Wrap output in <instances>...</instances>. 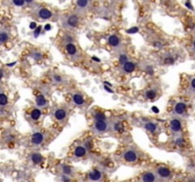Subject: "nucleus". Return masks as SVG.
<instances>
[{
    "mask_svg": "<svg viewBox=\"0 0 195 182\" xmlns=\"http://www.w3.org/2000/svg\"><path fill=\"white\" fill-rule=\"evenodd\" d=\"M79 25V16L77 14H70L63 21V26L67 29H75Z\"/></svg>",
    "mask_w": 195,
    "mask_h": 182,
    "instance_id": "1",
    "label": "nucleus"
},
{
    "mask_svg": "<svg viewBox=\"0 0 195 182\" xmlns=\"http://www.w3.org/2000/svg\"><path fill=\"white\" fill-rule=\"evenodd\" d=\"M156 174H157L158 178H161L164 180H169L172 176L171 171L166 166H160L156 169Z\"/></svg>",
    "mask_w": 195,
    "mask_h": 182,
    "instance_id": "2",
    "label": "nucleus"
},
{
    "mask_svg": "<svg viewBox=\"0 0 195 182\" xmlns=\"http://www.w3.org/2000/svg\"><path fill=\"white\" fill-rule=\"evenodd\" d=\"M123 158H124L125 161L130 162V163L135 162L139 158V153L136 150H134V149H129V150L124 152Z\"/></svg>",
    "mask_w": 195,
    "mask_h": 182,
    "instance_id": "3",
    "label": "nucleus"
},
{
    "mask_svg": "<svg viewBox=\"0 0 195 182\" xmlns=\"http://www.w3.org/2000/svg\"><path fill=\"white\" fill-rule=\"evenodd\" d=\"M109 123L107 120H95L93 124V131L97 134H102L108 131Z\"/></svg>",
    "mask_w": 195,
    "mask_h": 182,
    "instance_id": "4",
    "label": "nucleus"
},
{
    "mask_svg": "<svg viewBox=\"0 0 195 182\" xmlns=\"http://www.w3.org/2000/svg\"><path fill=\"white\" fill-rule=\"evenodd\" d=\"M142 182H158V176L153 172H145L141 175Z\"/></svg>",
    "mask_w": 195,
    "mask_h": 182,
    "instance_id": "5",
    "label": "nucleus"
},
{
    "mask_svg": "<svg viewBox=\"0 0 195 182\" xmlns=\"http://www.w3.org/2000/svg\"><path fill=\"white\" fill-rule=\"evenodd\" d=\"M187 105L184 102H179L175 104L173 112L176 116H184L187 113Z\"/></svg>",
    "mask_w": 195,
    "mask_h": 182,
    "instance_id": "6",
    "label": "nucleus"
},
{
    "mask_svg": "<svg viewBox=\"0 0 195 182\" xmlns=\"http://www.w3.org/2000/svg\"><path fill=\"white\" fill-rule=\"evenodd\" d=\"M102 178H103V173L98 169H93L88 174V179L90 181L97 182V181H101Z\"/></svg>",
    "mask_w": 195,
    "mask_h": 182,
    "instance_id": "7",
    "label": "nucleus"
},
{
    "mask_svg": "<svg viewBox=\"0 0 195 182\" xmlns=\"http://www.w3.org/2000/svg\"><path fill=\"white\" fill-rule=\"evenodd\" d=\"M53 13L45 8V7H41V8H39L38 11H37V16L40 18V19H43V20H48V19H51L53 17Z\"/></svg>",
    "mask_w": 195,
    "mask_h": 182,
    "instance_id": "8",
    "label": "nucleus"
},
{
    "mask_svg": "<svg viewBox=\"0 0 195 182\" xmlns=\"http://www.w3.org/2000/svg\"><path fill=\"white\" fill-rule=\"evenodd\" d=\"M44 140H45V136L43 133L41 132H35L31 135V143L34 144V145H40L44 142Z\"/></svg>",
    "mask_w": 195,
    "mask_h": 182,
    "instance_id": "9",
    "label": "nucleus"
},
{
    "mask_svg": "<svg viewBox=\"0 0 195 182\" xmlns=\"http://www.w3.org/2000/svg\"><path fill=\"white\" fill-rule=\"evenodd\" d=\"M170 130L175 133V134H179L181 131H182V122L179 119H172L170 120Z\"/></svg>",
    "mask_w": 195,
    "mask_h": 182,
    "instance_id": "10",
    "label": "nucleus"
},
{
    "mask_svg": "<svg viewBox=\"0 0 195 182\" xmlns=\"http://www.w3.org/2000/svg\"><path fill=\"white\" fill-rule=\"evenodd\" d=\"M72 103L73 104H75L76 106H79V107H83L86 105V100L84 98L83 95H81L80 93H74L72 95Z\"/></svg>",
    "mask_w": 195,
    "mask_h": 182,
    "instance_id": "11",
    "label": "nucleus"
},
{
    "mask_svg": "<svg viewBox=\"0 0 195 182\" xmlns=\"http://www.w3.org/2000/svg\"><path fill=\"white\" fill-rule=\"evenodd\" d=\"M68 116V112L65 108H57L53 112V117L57 121H63L66 120Z\"/></svg>",
    "mask_w": 195,
    "mask_h": 182,
    "instance_id": "12",
    "label": "nucleus"
},
{
    "mask_svg": "<svg viewBox=\"0 0 195 182\" xmlns=\"http://www.w3.org/2000/svg\"><path fill=\"white\" fill-rule=\"evenodd\" d=\"M108 43L110 47L116 49V48H119L120 45H121V40L119 38V36H117L115 34H111L108 37Z\"/></svg>",
    "mask_w": 195,
    "mask_h": 182,
    "instance_id": "13",
    "label": "nucleus"
},
{
    "mask_svg": "<svg viewBox=\"0 0 195 182\" xmlns=\"http://www.w3.org/2000/svg\"><path fill=\"white\" fill-rule=\"evenodd\" d=\"M121 69H122L123 73L130 74V73H132L136 69V65H135V63H133L131 61H128L126 64L122 65Z\"/></svg>",
    "mask_w": 195,
    "mask_h": 182,
    "instance_id": "14",
    "label": "nucleus"
},
{
    "mask_svg": "<svg viewBox=\"0 0 195 182\" xmlns=\"http://www.w3.org/2000/svg\"><path fill=\"white\" fill-rule=\"evenodd\" d=\"M88 153V149L84 146V145H79L77 146L75 149H74V157L75 158H83L87 155Z\"/></svg>",
    "mask_w": 195,
    "mask_h": 182,
    "instance_id": "15",
    "label": "nucleus"
},
{
    "mask_svg": "<svg viewBox=\"0 0 195 182\" xmlns=\"http://www.w3.org/2000/svg\"><path fill=\"white\" fill-rule=\"evenodd\" d=\"M35 104L38 107H40V108H44L48 105V101L46 99V97L42 94L40 95H38L35 99Z\"/></svg>",
    "mask_w": 195,
    "mask_h": 182,
    "instance_id": "16",
    "label": "nucleus"
},
{
    "mask_svg": "<svg viewBox=\"0 0 195 182\" xmlns=\"http://www.w3.org/2000/svg\"><path fill=\"white\" fill-rule=\"evenodd\" d=\"M66 51L70 57H75L77 55V48L73 43L66 45Z\"/></svg>",
    "mask_w": 195,
    "mask_h": 182,
    "instance_id": "17",
    "label": "nucleus"
},
{
    "mask_svg": "<svg viewBox=\"0 0 195 182\" xmlns=\"http://www.w3.org/2000/svg\"><path fill=\"white\" fill-rule=\"evenodd\" d=\"M144 128H145L148 132H149V133H151V134L155 133L156 131H157V129H158L157 124L154 123V122H152V121L146 122L145 125H144Z\"/></svg>",
    "mask_w": 195,
    "mask_h": 182,
    "instance_id": "18",
    "label": "nucleus"
},
{
    "mask_svg": "<svg viewBox=\"0 0 195 182\" xmlns=\"http://www.w3.org/2000/svg\"><path fill=\"white\" fill-rule=\"evenodd\" d=\"M43 157L39 154V153H33V154H31V162L33 163V164H35V165H38V164H40L42 161H43Z\"/></svg>",
    "mask_w": 195,
    "mask_h": 182,
    "instance_id": "19",
    "label": "nucleus"
},
{
    "mask_svg": "<svg viewBox=\"0 0 195 182\" xmlns=\"http://www.w3.org/2000/svg\"><path fill=\"white\" fill-rule=\"evenodd\" d=\"M156 97H157V91L155 89L151 88V89H148L145 92V98L147 100H154Z\"/></svg>",
    "mask_w": 195,
    "mask_h": 182,
    "instance_id": "20",
    "label": "nucleus"
},
{
    "mask_svg": "<svg viewBox=\"0 0 195 182\" xmlns=\"http://www.w3.org/2000/svg\"><path fill=\"white\" fill-rule=\"evenodd\" d=\"M61 173H62V174L71 176L73 174V170H72L71 166L67 165V164H63V165H61Z\"/></svg>",
    "mask_w": 195,
    "mask_h": 182,
    "instance_id": "21",
    "label": "nucleus"
},
{
    "mask_svg": "<svg viewBox=\"0 0 195 182\" xmlns=\"http://www.w3.org/2000/svg\"><path fill=\"white\" fill-rule=\"evenodd\" d=\"M90 4H91V2L88 1V0H78V1H76V6H77L78 9H80V10L88 9Z\"/></svg>",
    "mask_w": 195,
    "mask_h": 182,
    "instance_id": "22",
    "label": "nucleus"
},
{
    "mask_svg": "<svg viewBox=\"0 0 195 182\" xmlns=\"http://www.w3.org/2000/svg\"><path fill=\"white\" fill-rule=\"evenodd\" d=\"M41 115H42V112H41L40 109H38V108H34V109L31 112V120H38L39 119H40Z\"/></svg>",
    "mask_w": 195,
    "mask_h": 182,
    "instance_id": "23",
    "label": "nucleus"
},
{
    "mask_svg": "<svg viewBox=\"0 0 195 182\" xmlns=\"http://www.w3.org/2000/svg\"><path fill=\"white\" fill-rule=\"evenodd\" d=\"M163 63L165 65H173L175 63V58L171 54H168L163 58Z\"/></svg>",
    "mask_w": 195,
    "mask_h": 182,
    "instance_id": "24",
    "label": "nucleus"
},
{
    "mask_svg": "<svg viewBox=\"0 0 195 182\" xmlns=\"http://www.w3.org/2000/svg\"><path fill=\"white\" fill-rule=\"evenodd\" d=\"M93 117H94V120H107V117H106L105 113L100 112V111L95 112L94 115H93Z\"/></svg>",
    "mask_w": 195,
    "mask_h": 182,
    "instance_id": "25",
    "label": "nucleus"
},
{
    "mask_svg": "<svg viewBox=\"0 0 195 182\" xmlns=\"http://www.w3.org/2000/svg\"><path fill=\"white\" fill-rule=\"evenodd\" d=\"M118 61H119V63H120L121 66H122V65L126 64V63L129 61V57H128V55H127L126 53H121V54L119 55V57H118Z\"/></svg>",
    "mask_w": 195,
    "mask_h": 182,
    "instance_id": "26",
    "label": "nucleus"
},
{
    "mask_svg": "<svg viewBox=\"0 0 195 182\" xmlns=\"http://www.w3.org/2000/svg\"><path fill=\"white\" fill-rule=\"evenodd\" d=\"M113 129H114V131H116V132H119V133H121V132H123V125H122V123L120 122V121H115L114 122V125H113Z\"/></svg>",
    "mask_w": 195,
    "mask_h": 182,
    "instance_id": "27",
    "label": "nucleus"
},
{
    "mask_svg": "<svg viewBox=\"0 0 195 182\" xmlns=\"http://www.w3.org/2000/svg\"><path fill=\"white\" fill-rule=\"evenodd\" d=\"M31 57H32L33 60H35V61H40V60H42L43 55H42L41 52H39V51H34V52L31 53Z\"/></svg>",
    "mask_w": 195,
    "mask_h": 182,
    "instance_id": "28",
    "label": "nucleus"
},
{
    "mask_svg": "<svg viewBox=\"0 0 195 182\" xmlns=\"http://www.w3.org/2000/svg\"><path fill=\"white\" fill-rule=\"evenodd\" d=\"M53 80L55 83H63V76H61L60 74H53Z\"/></svg>",
    "mask_w": 195,
    "mask_h": 182,
    "instance_id": "29",
    "label": "nucleus"
},
{
    "mask_svg": "<svg viewBox=\"0 0 195 182\" xmlns=\"http://www.w3.org/2000/svg\"><path fill=\"white\" fill-rule=\"evenodd\" d=\"M175 144L179 147H184L186 142H185V140L182 138V136H178V138L175 140Z\"/></svg>",
    "mask_w": 195,
    "mask_h": 182,
    "instance_id": "30",
    "label": "nucleus"
},
{
    "mask_svg": "<svg viewBox=\"0 0 195 182\" xmlns=\"http://www.w3.org/2000/svg\"><path fill=\"white\" fill-rule=\"evenodd\" d=\"M188 91H189L190 93H195V77L190 80Z\"/></svg>",
    "mask_w": 195,
    "mask_h": 182,
    "instance_id": "31",
    "label": "nucleus"
},
{
    "mask_svg": "<svg viewBox=\"0 0 195 182\" xmlns=\"http://www.w3.org/2000/svg\"><path fill=\"white\" fill-rule=\"evenodd\" d=\"M8 104V98L5 94H0V105H6Z\"/></svg>",
    "mask_w": 195,
    "mask_h": 182,
    "instance_id": "32",
    "label": "nucleus"
},
{
    "mask_svg": "<svg viewBox=\"0 0 195 182\" xmlns=\"http://www.w3.org/2000/svg\"><path fill=\"white\" fill-rule=\"evenodd\" d=\"M8 39H9V34H8L6 31L0 32V42H1V43H4V42H6Z\"/></svg>",
    "mask_w": 195,
    "mask_h": 182,
    "instance_id": "33",
    "label": "nucleus"
},
{
    "mask_svg": "<svg viewBox=\"0 0 195 182\" xmlns=\"http://www.w3.org/2000/svg\"><path fill=\"white\" fill-rule=\"evenodd\" d=\"M41 30H42V26H38L34 30H33V36L34 38H38L39 35L41 33Z\"/></svg>",
    "mask_w": 195,
    "mask_h": 182,
    "instance_id": "34",
    "label": "nucleus"
},
{
    "mask_svg": "<svg viewBox=\"0 0 195 182\" xmlns=\"http://www.w3.org/2000/svg\"><path fill=\"white\" fill-rule=\"evenodd\" d=\"M138 31H139V28L138 27H132V28H130V29H128L126 30V32L129 33V34H135Z\"/></svg>",
    "mask_w": 195,
    "mask_h": 182,
    "instance_id": "35",
    "label": "nucleus"
},
{
    "mask_svg": "<svg viewBox=\"0 0 195 182\" xmlns=\"http://www.w3.org/2000/svg\"><path fill=\"white\" fill-rule=\"evenodd\" d=\"M13 3L15 5V6H18V7H22L26 4V1H24V0H14Z\"/></svg>",
    "mask_w": 195,
    "mask_h": 182,
    "instance_id": "36",
    "label": "nucleus"
},
{
    "mask_svg": "<svg viewBox=\"0 0 195 182\" xmlns=\"http://www.w3.org/2000/svg\"><path fill=\"white\" fill-rule=\"evenodd\" d=\"M64 40H65V42H66V45H67V44L73 43V39H72V37H71L70 35H69V34L64 36Z\"/></svg>",
    "mask_w": 195,
    "mask_h": 182,
    "instance_id": "37",
    "label": "nucleus"
},
{
    "mask_svg": "<svg viewBox=\"0 0 195 182\" xmlns=\"http://www.w3.org/2000/svg\"><path fill=\"white\" fill-rule=\"evenodd\" d=\"M61 182H71L70 176L65 175V174H61Z\"/></svg>",
    "mask_w": 195,
    "mask_h": 182,
    "instance_id": "38",
    "label": "nucleus"
},
{
    "mask_svg": "<svg viewBox=\"0 0 195 182\" xmlns=\"http://www.w3.org/2000/svg\"><path fill=\"white\" fill-rule=\"evenodd\" d=\"M145 70H146L149 75H153V73H154V69H153V67H152V66H147L146 68H145Z\"/></svg>",
    "mask_w": 195,
    "mask_h": 182,
    "instance_id": "39",
    "label": "nucleus"
},
{
    "mask_svg": "<svg viewBox=\"0 0 195 182\" xmlns=\"http://www.w3.org/2000/svg\"><path fill=\"white\" fill-rule=\"evenodd\" d=\"M185 6L188 9V10H190V11H194V7L192 6V4H191V2H189V1H187V2H185Z\"/></svg>",
    "mask_w": 195,
    "mask_h": 182,
    "instance_id": "40",
    "label": "nucleus"
},
{
    "mask_svg": "<svg viewBox=\"0 0 195 182\" xmlns=\"http://www.w3.org/2000/svg\"><path fill=\"white\" fill-rule=\"evenodd\" d=\"M37 27H38V26H37L36 22H34V21L31 22V23H30V25H29V28H30L31 29H33V30H34Z\"/></svg>",
    "mask_w": 195,
    "mask_h": 182,
    "instance_id": "41",
    "label": "nucleus"
},
{
    "mask_svg": "<svg viewBox=\"0 0 195 182\" xmlns=\"http://www.w3.org/2000/svg\"><path fill=\"white\" fill-rule=\"evenodd\" d=\"M153 47H154V48L161 49V48H163V45H162V43H160V42H154V43H153Z\"/></svg>",
    "mask_w": 195,
    "mask_h": 182,
    "instance_id": "42",
    "label": "nucleus"
},
{
    "mask_svg": "<svg viewBox=\"0 0 195 182\" xmlns=\"http://www.w3.org/2000/svg\"><path fill=\"white\" fill-rule=\"evenodd\" d=\"M104 89L107 91V92H109V93H114V91L111 89V87H109V86H107V85H104Z\"/></svg>",
    "mask_w": 195,
    "mask_h": 182,
    "instance_id": "43",
    "label": "nucleus"
},
{
    "mask_svg": "<svg viewBox=\"0 0 195 182\" xmlns=\"http://www.w3.org/2000/svg\"><path fill=\"white\" fill-rule=\"evenodd\" d=\"M51 29H52V25L51 24H46L45 27H44V30H46V31L51 30Z\"/></svg>",
    "mask_w": 195,
    "mask_h": 182,
    "instance_id": "44",
    "label": "nucleus"
},
{
    "mask_svg": "<svg viewBox=\"0 0 195 182\" xmlns=\"http://www.w3.org/2000/svg\"><path fill=\"white\" fill-rule=\"evenodd\" d=\"M92 61H94L95 63H101L100 58H97V57H95V56H92Z\"/></svg>",
    "mask_w": 195,
    "mask_h": 182,
    "instance_id": "45",
    "label": "nucleus"
},
{
    "mask_svg": "<svg viewBox=\"0 0 195 182\" xmlns=\"http://www.w3.org/2000/svg\"><path fill=\"white\" fill-rule=\"evenodd\" d=\"M187 182H195V177H194V176L188 177V178L187 179Z\"/></svg>",
    "mask_w": 195,
    "mask_h": 182,
    "instance_id": "46",
    "label": "nucleus"
},
{
    "mask_svg": "<svg viewBox=\"0 0 195 182\" xmlns=\"http://www.w3.org/2000/svg\"><path fill=\"white\" fill-rule=\"evenodd\" d=\"M151 110H152L154 113H159V109H158L157 107H156V106H152Z\"/></svg>",
    "mask_w": 195,
    "mask_h": 182,
    "instance_id": "47",
    "label": "nucleus"
},
{
    "mask_svg": "<svg viewBox=\"0 0 195 182\" xmlns=\"http://www.w3.org/2000/svg\"><path fill=\"white\" fill-rule=\"evenodd\" d=\"M103 83H104V85H107V86H109V87H112V84H111L109 82H108V81H105Z\"/></svg>",
    "mask_w": 195,
    "mask_h": 182,
    "instance_id": "48",
    "label": "nucleus"
},
{
    "mask_svg": "<svg viewBox=\"0 0 195 182\" xmlns=\"http://www.w3.org/2000/svg\"><path fill=\"white\" fill-rule=\"evenodd\" d=\"M192 51H193V52L195 53V38H194V40H193V42H192Z\"/></svg>",
    "mask_w": 195,
    "mask_h": 182,
    "instance_id": "49",
    "label": "nucleus"
},
{
    "mask_svg": "<svg viewBox=\"0 0 195 182\" xmlns=\"http://www.w3.org/2000/svg\"><path fill=\"white\" fill-rule=\"evenodd\" d=\"M16 64V62H13V63H9V64H7V67H14V65Z\"/></svg>",
    "mask_w": 195,
    "mask_h": 182,
    "instance_id": "50",
    "label": "nucleus"
},
{
    "mask_svg": "<svg viewBox=\"0 0 195 182\" xmlns=\"http://www.w3.org/2000/svg\"><path fill=\"white\" fill-rule=\"evenodd\" d=\"M3 78V71L0 69V80H1Z\"/></svg>",
    "mask_w": 195,
    "mask_h": 182,
    "instance_id": "51",
    "label": "nucleus"
}]
</instances>
